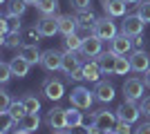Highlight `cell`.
Instances as JSON below:
<instances>
[{
  "label": "cell",
  "mask_w": 150,
  "mask_h": 134,
  "mask_svg": "<svg viewBox=\"0 0 150 134\" xmlns=\"http://www.w3.org/2000/svg\"><path fill=\"white\" fill-rule=\"evenodd\" d=\"M92 32L96 38L101 40H112L117 36V22H114L112 16H103V18H96V22L92 25Z\"/></svg>",
  "instance_id": "1"
},
{
  "label": "cell",
  "mask_w": 150,
  "mask_h": 134,
  "mask_svg": "<svg viewBox=\"0 0 150 134\" xmlns=\"http://www.w3.org/2000/svg\"><path fill=\"white\" fill-rule=\"evenodd\" d=\"M92 103H94V92H90V89L83 87V85H79V87H74L69 92V105H74V107L90 109Z\"/></svg>",
  "instance_id": "2"
},
{
  "label": "cell",
  "mask_w": 150,
  "mask_h": 134,
  "mask_svg": "<svg viewBox=\"0 0 150 134\" xmlns=\"http://www.w3.org/2000/svg\"><path fill=\"white\" fill-rule=\"evenodd\" d=\"M146 87H148L146 81H141L139 76L125 78V83H123V96H125V101H141V98H144V89Z\"/></svg>",
  "instance_id": "3"
},
{
  "label": "cell",
  "mask_w": 150,
  "mask_h": 134,
  "mask_svg": "<svg viewBox=\"0 0 150 134\" xmlns=\"http://www.w3.org/2000/svg\"><path fill=\"white\" fill-rule=\"evenodd\" d=\"M92 123L103 132H112L119 123V116H117V112H110V109H96L92 114Z\"/></svg>",
  "instance_id": "4"
},
{
  "label": "cell",
  "mask_w": 150,
  "mask_h": 134,
  "mask_svg": "<svg viewBox=\"0 0 150 134\" xmlns=\"http://www.w3.org/2000/svg\"><path fill=\"white\" fill-rule=\"evenodd\" d=\"M144 27H146V20L141 18L139 13H132V16H125L123 25H121V34L130 36V38H134V36H144Z\"/></svg>",
  "instance_id": "5"
},
{
  "label": "cell",
  "mask_w": 150,
  "mask_h": 134,
  "mask_svg": "<svg viewBox=\"0 0 150 134\" xmlns=\"http://www.w3.org/2000/svg\"><path fill=\"white\" fill-rule=\"evenodd\" d=\"M117 116L119 121H125V123H137L139 116H141V107L137 105V101H123L117 109Z\"/></svg>",
  "instance_id": "6"
},
{
  "label": "cell",
  "mask_w": 150,
  "mask_h": 134,
  "mask_svg": "<svg viewBox=\"0 0 150 134\" xmlns=\"http://www.w3.org/2000/svg\"><path fill=\"white\" fill-rule=\"evenodd\" d=\"M40 67L45 72H58L63 69V54L58 49H45L40 56Z\"/></svg>",
  "instance_id": "7"
},
{
  "label": "cell",
  "mask_w": 150,
  "mask_h": 134,
  "mask_svg": "<svg viewBox=\"0 0 150 134\" xmlns=\"http://www.w3.org/2000/svg\"><path fill=\"white\" fill-rule=\"evenodd\" d=\"M43 94H45V98H50V101H61L63 94H65V85H63V81L45 78V81H43Z\"/></svg>",
  "instance_id": "8"
},
{
  "label": "cell",
  "mask_w": 150,
  "mask_h": 134,
  "mask_svg": "<svg viewBox=\"0 0 150 134\" xmlns=\"http://www.w3.org/2000/svg\"><path fill=\"white\" fill-rule=\"evenodd\" d=\"M132 49H134V47H132V38L125 36V34H117V36L110 40V51H114L117 56H128Z\"/></svg>",
  "instance_id": "9"
},
{
  "label": "cell",
  "mask_w": 150,
  "mask_h": 134,
  "mask_svg": "<svg viewBox=\"0 0 150 134\" xmlns=\"http://www.w3.org/2000/svg\"><path fill=\"white\" fill-rule=\"evenodd\" d=\"M45 123L50 125L52 130H65L67 128V114L63 107H52L45 116Z\"/></svg>",
  "instance_id": "10"
},
{
  "label": "cell",
  "mask_w": 150,
  "mask_h": 134,
  "mask_svg": "<svg viewBox=\"0 0 150 134\" xmlns=\"http://www.w3.org/2000/svg\"><path fill=\"white\" fill-rule=\"evenodd\" d=\"M130 65H132V72L137 74H146L150 69V56L146 54V49H134L130 54Z\"/></svg>",
  "instance_id": "11"
},
{
  "label": "cell",
  "mask_w": 150,
  "mask_h": 134,
  "mask_svg": "<svg viewBox=\"0 0 150 134\" xmlns=\"http://www.w3.org/2000/svg\"><path fill=\"white\" fill-rule=\"evenodd\" d=\"M36 27H38V32L43 34L45 38H50V36H56V34H58L56 16H40V18L36 20Z\"/></svg>",
  "instance_id": "12"
},
{
  "label": "cell",
  "mask_w": 150,
  "mask_h": 134,
  "mask_svg": "<svg viewBox=\"0 0 150 134\" xmlns=\"http://www.w3.org/2000/svg\"><path fill=\"white\" fill-rule=\"evenodd\" d=\"M101 45H103V40L101 38H96V36H90V38H85L83 40V45H81V51H79V54H81L83 58H96L101 54Z\"/></svg>",
  "instance_id": "13"
},
{
  "label": "cell",
  "mask_w": 150,
  "mask_h": 134,
  "mask_svg": "<svg viewBox=\"0 0 150 134\" xmlns=\"http://www.w3.org/2000/svg\"><path fill=\"white\" fill-rule=\"evenodd\" d=\"M114 85L112 83H108V81H99L96 83V87H94V98L101 103H110L114 101Z\"/></svg>",
  "instance_id": "14"
},
{
  "label": "cell",
  "mask_w": 150,
  "mask_h": 134,
  "mask_svg": "<svg viewBox=\"0 0 150 134\" xmlns=\"http://www.w3.org/2000/svg\"><path fill=\"white\" fill-rule=\"evenodd\" d=\"M101 5H103L105 16L121 18V16H125V7H128V2H125V0H101Z\"/></svg>",
  "instance_id": "15"
},
{
  "label": "cell",
  "mask_w": 150,
  "mask_h": 134,
  "mask_svg": "<svg viewBox=\"0 0 150 134\" xmlns=\"http://www.w3.org/2000/svg\"><path fill=\"white\" fill-rule=\"evenodd\" d=\"M83 63L81 58H79V51H67L65 49V54H63V72L67 74V76H72L76 69H81Z\"/></svg>",
  "instance_id": "16"
},
{
  "label": "cell",
  "mask_w": 150,
  "mask_h": 134,
  "mask_svg": "<svg viewBox=\"0 0 150 134\" xmlns=\"http://www.w3.org/2000/svg\"><path fill=\"white\" fill-rule=\"evenodd\" d=\"M56 20H58V34H63V36L76 34L79 22H76L74 16H69V13H61V16H56Z\"/></svg>",
  "instance_id": "17"
},
{
  "label": "cell",
  "mask_w": 150,
  "mask_h": 134,
  "mask_svg": "<svg viewBox=\"0 0 150 134\" xmlns=\"http://www.w3.org/2000/svg\"><path fill=\"white\" fill-rule=\"evenodd\" d=\"M16 128L23 130V132H36V130L40 128V116H38V112H27V114L18 121Z\"/></svg>",
  "instance_id": "18"
},
{
  "label": "cell",
  "mask_w": 150,
  "mask_h": 134,
  "mask_svg": "<svg viewBox=\"0 0 150 134\" xmlns=\"http://www.w3.org/2000/svg\"><path fill=\"white\" fill-rule=\"evenodd\" d=\"M117 54L114 51H101L99 56H96V60H99V65H101V69H103V74H114V67H117Z\"/></svg>",
  "instance_id": "19"
},
{
  "label": "cell",
  "mask_w": 150,
  "mask_h": 134,
  "mask_svg": "<svg viewBox=\"0 0 150 134\" xmlns=\"http://www.w3.org/2000/svg\"><path fill=\"white\" fill-rule=\"evenodd\" d=\"M83 76H85V81H90V83H99V76L103 74V69H101L99 60H85L83 63Z\"/></svg>",
  "instance_id": "20"
},
{
  "label": "cell",
  "mask_w": 150,
  "mask_h": 134,
  "mask_svg": "<svg viewBox=\"0 0 150 134\" xmlns=\"http://www.w3.org/2000/svg\"><path fill=\"white\" fill-rule=\"evenodd\" d=\"M9 65H11V72H13V76H16V78H25L27 74H29V67H31L20 54H16V56L9 60Z\"/></svg>",
  "instance_id": "21"
},
{
  "label": "cell",
  "mask_w": 150,
  "mask_h": 134,
  "mask_svg": "<svg viewBox=\"0 0 150 134\" xmlns=\"http://www.w3.org/2000/svg\"><path fill=\"white\" fill-rule=\"evenodd\" d=\"M18 54H20L23 58H25V60H27L29 65L40 63V56H43V54L38 51V47H36V45H23V47L18 49Z\"/></svg>",
  "instance_id": "22"
},
{
  "label": "cell",
  "mask_w": 150,
  "mask_h": 134,
  "mask_svg": "<svg viewBox=\"0 0 150 134\" xmlns=\"http://www.w3.org/2000/svg\"><path fill=\"white\" fill-rule=\"evenodd\" d=\"M74 18L79 25L83 27H92L94 22H96V16H94L92 9H74Z\"/></svg>",
  "instance_id": "23"
},
{
  "label": "cell",
  "mask_w": 150,
  "mask_h": 134,
  "mask_svg": "<svg viewBox=\"0 0 150 134\" xmlns=\"http://www.w3.org/2000/svg\"><path fill=\"white\" fill-rule=\"evenodd\" d=\"M65 114H67V130L83 125V112H81L79 107H74V105H72L69 109H65Z\"/></svg>",
  "instance_id": "24"
},
{
  "label": "cell",
  "mask_w": 150,
  "mask_h": 134,
  "mask_svg": "<svg viewBox=\"0 0 150 134\" xmlns=\"http://www.w3.org/2000/svg\"><path fill=\"white\" fill-rule=\"evenodd\" d=\"M36 9L40 11V16H56V11H58V0H38Z\"/></svg>",
  "instance_id": "25"
},
{
  "label": "cell",
  "mask_w": 150,
  "mask_h": 134,
  "mask_svg": "<svg viewBox=\"0 0 150 134\" xmlns=\"http://www.w3.org/2000/svg\"><path fill=\"white\" fill-rule=\"evenodd\" d=\"M20 36H23V40H25V45H38V40L43 38V34L38 32L36 25H31V27H27V29H23V32H20Z\"/></svg>",
  "instance_id": "26"
},
{
  "label": "cell",
  "mask_w": 150,
  "mask_h": 134,
  "mask_svg": "<svg viewBox=\"0 0 150 134\" xmlns=\"http://www.w3.org/2000/svg\"><path fill=\"white\" fill-rule=\"evenodd\" d=\"M25 11H27L25 0H9V2H7V9H5L7 16H23Z\"/></svg>",
  "instance_id": "27"
},
{
  "label": "cell",
  "mask_w": 150,
  "mask_h": 134,
  "mask_svg": "<svg viewBox=\"0 0 150 134\" xmlns=\"http://www.w3.org/2000/svg\"><path fill=\"white\" fill-rule=\"evenodd\" d=\"M2 45H5L7 49H20L23 45H25V40H23V36L20 34H7V36H2Z\"/></svg>",
  "instance_id": "28"
},
{
  "label": "cell",
  "mask_w": 150,
  "mask_h": 134,
  "mask_svg": "<svg viewBox=\"0 0 150 134\" xmlns=\"http://www.w3.org/2000/svg\"><path fill=\"white\" fill-rule=\"evenodd\" d=\"M63 45H65V49H67V51H81L83 38L79 36V34H69V36H65Z\"/></svg>",
  "instance_id": "29"
},
{
  "label": "cell",
  "mask_w": 150,
  "mask_h": 134,
  "mask_svg": "<svg viewBox=\"0 0 150 134\" xmlns=\"http://www.w3.org/2000/svg\"><path fill=\"white\" fill-rule=\"evenodd\" d=\"M9 114L16 119V125H18V121L23 119V116L27 114V107H25V103L23 101H13L11 103V107H9Z\"/></svg>",
  "instance_id": "30"
},
{
  "label": "cell",
  "mask_w": 150,
  "mask_h": 134,
  "mask_svg": "<svg viewBox=\"0 0 150 134\" xmlns=\"http://www.w3.org/2000/svg\"><path fill=\"white\" fill-rule=\"evenodd\" d=\"M128 72H132L130 58H125V56H119V58H117V67H114V74H117V76H125Z\"/></svg>",
  "instance_id": "31"
},
{
  "label": "cell",
  "mask_w": 150,
  "mask_h": 134,
  "mask_svg": "<svg viewBox=\"0 0 150 134\" xmlns=\"http://www.w3.org/2000/svg\"><path fill=\"white\" fill-rule=\"evenodd\" d=\"M11 125H16V119L9 112H0V134H7L11 130Z\"/></svg>",
  "instance_id": "32"
},
{
  "label": "cell",
  "mask_w": 150,
  "mask_h": 134,
  "mask_svg": "<svg viewBox=\"0 0 150 134\" xmlns=\"http://www.w3.org/2000/svg\"><path fill=\"white\" fill-rule=\"evenodd\" d=\"M23 103H25L27 112H40V101L34 94H25L23 96Z\"/></svg>",
  "instance_id": "33"
},
{
  "label": "cell",
  "mask_w": 150,
  "mask_h": 134,
  "mask_svg": "<svg viewBox=\"0 0 150 134\" xmlns=\"http://www.w3.org/2000/svg\"><path fill=\"white\" fill-rule=\"evenodd\" d=\"M7 16V13H5ZM7 25H9V34H20L23 25H20V16H7Z\"/></svg>",
  "instance_id": "34"
},
{
  "label": "cell",
  "mask_w": 150,
  "mask_h": 134,
  "mask_svg": "<svg viewBox=\"0 0 150 134\" xmlns=\"http://www.w3.org/2000/svg\"><path fill=\"white\" fill-rule=\"evenodd\" d=\"M137 13L146 20V22H150V0H141V2H137Z\"/></svg>",
  "instance_id": "35"
},
{
  "label": "cell",
  "mask_w": 150,
  "mask_h": 134,
  "mask_svg": "<svg viewBox=\"0 0 150 134\" xmlns=\"http://www.w3.org/2000/svg\"><path fill=\"white\" fill-rule=\"evenodd\" d=\"M11 94L7 92V89H0V112H9V107H11Z\"/></svg>",
  "instance_id": "36"
},
{
  "label": "cell",
  "mask_w": 150,
  "mask_h": 134,
  "mask_svg": "<svg viewBox=\"0 0 150 134\" xmlns=\"http://www.w3.org/2000/svg\"><path fill=\"white\" fill-rule=\"evenodd\" d=\"M11 76H13V72H11L9 60H2V63H0V83H7Z\"/></svg>",
  "instance_id": "37"
},
{
  "label": "cell",
  "mask_w": 150,
  "mask_h": 134,
  "mask_svg": "<svg viewBox=\"0 0 150 134\" xmlns=\"http://www.w3.org/2000/svg\"><path fill=\"white\" fill-rule=\"evenodd\" d=\"M114 132H117V134H134V130H130V123L119 121V123H117V128H114Z\"/></svg>",
  "instance_id": "38"
},
{
  "label": "cell",
  "mask_w": 150,
  "mask_h": 134,
  "mask_svg": "<svg viewBox=\"0 0 150 134\" xmlns=\"http://www.w3.org/2000/svg\"><path fill=\"white\" fill-rule=\"evenodd\" d=\"M69 5H72V9H90L92 0H69Z\"/></svg>",
  "instance_id": "39"
},
{
  "label": "cell",
  "mask_w": 150,
  "mask_h": 134,
  "mask_svg": "<svg viewBox=\"0 0 150 134\" xmlns=\"http://www.w3.org/2000/svg\"><path fill=\"white\" fill-rule=\"evenodd\" d=\"M139 107H141V114H144V116H150V96L141 98V103H139Z\"/></svg>",
  "instance_id": "40"
},
{
  "label": "cell",
  "mask_w": 150,
  "mask_h": 134,
  "mask_svg": "<svg viewBox=\"0 0 150 134\" xmlns=\"http://www.w3.org/2000/svg\"><path fill=\"white\" fill-rule=\"evenodd\" d=\"M132 47L134 49H144V36H134L132 38Z\"/></svg>",
  "instance_id": "41"
},
{
  "label": "cell",
  "mask_w": 150,
  "mask_h": 134,
  "mask_svg": "<svg viewBox=\"0 0 150 134\" xmlns=\"http://www.w3.org/2000/svg\"><path fill=\"white\" fill-rule=\"evenodd\" d=\"M134 134H150V123H141V125L134 130Z\"/></svg>",
  "instance_id": "42"
},
{
  "label": "cell",
  "mask_w": 150,
  "mask_h": 134,
  "mask_svg": "<svg viewBox=\"0 0 150 134\" xmlns=\"http://www.w3.org/2000/svg\"><path fill=\"white\" fill-rule=\"evenodd\" d=\"M69 81H79V83H81V81H85V76H83V69H76L74 74L69 76Z\"/></svg>",
  "instance_id": "43"
},
{
  "label": "cell",
  "mask_w": 150,
  "mask_h": 134,
  "mask_svg": "<svg viewBox=\"0 0 150 134\" xmlns=\"http://www.w3.org/2000/svg\"><path fill=\"white\" fill-rule=\"evenodd\" d=\"M88 134H105V132H103L101 128H96L94 123H90V125H88Z\"/></svg>",
  "instance_id": "44"
},
{
  "label": "cell",
  "mask_w": 150,
  "mask_h": 134,
  "mask_svg": "<svg viewBox=\"0 0 150 134\" xmlns=\"http://www.w3.org/2000/svg\"><path fill=\"white\" fill-rule=\"evenodd\" d=\"M69 132H72V134H88V125H79V128H72Z\"/></svg>",
  "instance_id": "45"
},
{
  "label": "cell",
  "mask_w": 150,
  "mask_h": 134,
  "mask_svg": "<svg viewBox=\"0 0 150 134\" xmlns=\"http://www.w3.org/2000/svg\"><path fill=\"white\" fill-rule=\"evenodd\" d=\"M52 134H72V132H69V130L65 128V130H54V132H52Z\"/></svg>",
  "instance_id": "46"
},
{
  "label": "cell",
  "mask_w": 150,
  "mask_h": 134,
  "mask_svg": "<svg viewBox=\"0 0 150 134\" xmlns=\"http://www.w3.org/2000/svg\"><path fill=\"white\" fill-rule=\"evenodd\" d=\"M144 81H146V85H148V87H150V69L146 72V76H144Z\"/></svg>",
  "instance_id": "47"
},
{
  "label": "cell",
  "mask_w": 150,
  "mask_h": 134,
  "mask_svg": "<svg viewBox=\"0 0 150 134\" xmlns=\"http://www.w3.org/2000/svg\"><path fill=\"white\" fill-rule=\"evenodd\" d=\"M27 5H38V0H25Z\"/></svg>",
  "instance_id": "48"
},
{
  "label": "cell",
  "mask_w": 150,
  "mask_h": 134,
  "mask_svg": "<svg viewBox=\"0 0 150 134\" xmlns=\"http://www.w3.org/2000/svg\"><path fill=\"white\" fill-rule=\"evenodd\" d=\"M125 2H130V5H137V2H141V0H125Z\"/></svg>",
  "instance_id": "49"
},
{
  "label": "cell",
  "mask_w": 150,
  "mask_h": 134,
  "mask_svg": "<svg viewBox=\"0 0 150 134\" xmlns=\"http://www.w3.org/2000/svg\"><path fill=\"white\" fill-rule=\"evenodd\" d=\"M13 134H31V132H23V130H16Z\"/></svg>",
  "instance_id": "50"
},
{
  "label": "cell",
  "mask_w": 150,
  "mask_h": 134,
  "mask_svg": "<svg viewBox=\"0 0 150 134\" xmlns=\"http://www.w3.org/2000/svg\"><path fill=\"white\" fill-rule=\"evenodd\" d=\"M105 134H117V132H114V130H112V132H105Z\"/></svg>",
  "instance_id": "51"
}]
</instances>
